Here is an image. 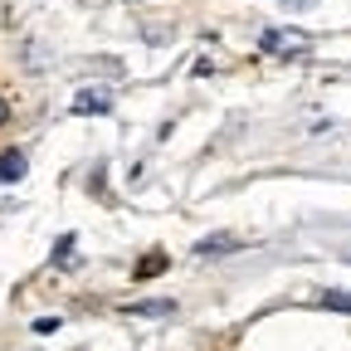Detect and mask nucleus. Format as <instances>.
<instances>
[{
    "instance_id": "1",
    "label": "nucleus",
    "mask_w": 351,
    "mask_h": 351,
    "mask_svg": "<svg viewBox=\"0 0 351 351\" xmlns=\"http://www.w3.org/2000/svg\"><path fill=\"white\" fill-rule=\"evenodd\" d=\"M258 49L263 54H293V59H302L307 49H313V39H307L302 29H263L258 34Z\"/></svg>"
},
{
    "instance_id": "2",
    "label": "nucleus",
    "mask_w": 351,
    "mask_h": 351,
    "mask_svg": "<svg viewBox=\"0 0 351 351\" xmlns=\"http://www.w3.org/2000/svg\"><path fill=\"white\" fill-rule=\"evenodd\" d=\"M234 249H239V234H205V239L195 244L200 258H225V254H234Z\"/></svg>"
},
{
    "instance_id": "3",
    "label": "nucleus",
    "mask_w": 351,
    "mask_h": 351,
    "mask_svg": "<svg viewBox=\"0 0 351 351\" xmlns=\"http://www.w3.org/2000/svg\"><path fill=\"white\" fill-rule=\"evenodd\" d=\"M25 152H0V186H15L20 176H25Z\"/></svg>"
},
{
    "instance_id": "4",
    "label": "nucleus",
    "mask_w": 351,
    "mask_h": 351,
    "mask_svg": "<svg viewBox=\"0 0 351 351\" xmlns=\"http://www.w3.org/2000/svg\"><path fill=\"white\" fill-rule=\"evenodd\" d=\"M108 108H112V98L98 93V88H83V93L73 98V112H108Z\"/></svg>"
},
{
    "instance_id": "5",
    "label": "nucleus",
    "mask_w": 351,
    "mask_h": 351,
    "mask_svg": "<svg viewBox=\"0 0 351 351\" xmlns=\"http://www.w3.org/2000/svg\"><path fill=\"white\" fill-rule=\"evenodd\" d=\"M122 313H127V317H166V313H171V298H152V302H127Z\"/></svg>"
},
{
    "instance_id": "6",
    "label": "nucleus",
    "mask_w": 351,
    "mask_h": 351,
    "mask_svg": "<svg viewBox=\"0 0 351 351\" xmlns=\"http://www.w3.org/2000/svg\"><path fill=\"white\" fill-rule=\"evenodd\" d=\"M166 263H171L166 254H152V258H142V263H137V278H156V274H166Z\"/></svg>"
},
{
    "instance_id": "7",
    "label": "nucleus",
    "mask_w": 351,
    "mask_h": 351,
    "mask_svg": "<svg viewBox=\"0 0 351 351\" xmlns=\"http://www.w3.org/2000/svg\"><path fill=\"white\" fill-rule=\"evenodd\" d=\"M322 307H332V313H351V293H341V288H327V293H322Z\"/></svg>"
},
{
    "instance_id": "8",
    "label": "nucleus",
    "mask_w": 351,
    "mask_h": 351,
    "mask_svg": "<svg viewBox=\"0 0 351 351\" xmlns=\"http://www.w3.org/2000/svg\"><path fill=\"white\" fill-rule=\"evenodd\" d=\"M278 5H283L288 15H302V10H313V5H317V0H278Z\"/></svg>"
},
{
    "instance_id": "9",
    "label": "nucleus",
    "mask_w": 351,
    "mask_h": 351,
    "mask_svg": "<svg viewBox=\"0 0 351 351\" xmlns=\"http://www.w3.org/2000/svg\"><path fill=\"white\" fill-rule=\"evenodd\" d=\"M34 332H39V337H54V332H59V317H39Z\"/></svg>"
},
{
    "instance_id": "10",
    "label": "nucleus",
    "mask_w": 351,
    "mask_h": 351,
    "mask_svg": "<svg viewBox=\"0 0 351 351\" xmlns=\"http://www.w3.org/2000/svg\"><path fill=\"white\" fill-rule=\"evenodd\" d=\"M69 249H73V234H64V239H59V249H54V263H69Z\"/></svg>"
},
{
    "instance_id": "11",
    "label": "nucleus",
    "mask_w": 351,
    "mask_h": 351,
    "mask_svg": "<svg viewBox=\"0 0 351 351\" xmlns=\"http://www.w3.org/2000/svg\"><path fill=\"white\" fill-rule=\"evenodd\" d=\"M5 122H10V103H5V98H0V127H5Z\"/></svg>"
}]
</instances>
